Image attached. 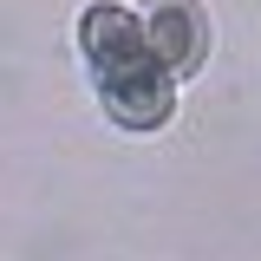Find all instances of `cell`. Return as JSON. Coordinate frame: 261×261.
<instances>
[{
  "label": "cell",
  "mask_w": 261,
  "mask_h": 261,
  "mask_svg": "<svg viewBox=\"0 0 261 261\" xmlns=\"http://www.w3.org/2000/svg\"><path fill=\"white\" fill-rule=\"evenodd\" d=\"M79 46H85V65L98 79V98L111 111V124L124 130H157L170 124L176 111V79L163 72V59L144 39V20L118 7V0H98L79 20Z\"/></svg>",
  "instance_id": "cell-1"
},
{
  "label": "cell",
  "mask_w": 261,
  "mask_h": 261,
  "mask_svg": "<svg viewBox=\"0 0 261 261\" xmlns=\"http://www.w3.org/2000/svg\"><path fill=\"white\" fill-rule=\"evenodd\" d=\"M144 39H150V53L163 59L170 79H190L209 59V20H202L196 0H157L150 20H144Z\"/></svg>",
  "instance_id": "cell-2"
}]
</instances>
